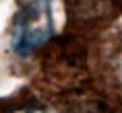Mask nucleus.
I'll return each instance as SVG.
<instances>
[{"mask_svg": "<svg viewBox=\"0 0 122 113\" xmlns=\"http://www.w3.org/2000/svg\"><path fill=\"white\" fill-rule=\"evenodd\" d=\"M15 113H48V111H41V109H19Z\"/></svg>", "mask_w": 122, "mask_h": 113, "instance_id": "f03ea898", "label": "nucleus"}, {"mask_svg": "<svg viewBox=\"0 0 122 113\" xmlns=\"http://www.w3.org/2000/svg\"><path fill=\"white\" fill-rule=\"evenodd\" d=\"M54 35L52 0H31L19 13L13 27V51L17 56H31Z\"/></svg>", "mask_w": 122, "mask_h": 113, "instance_id": "f257e3e1", "label": "nucleus"}]
</instances>
